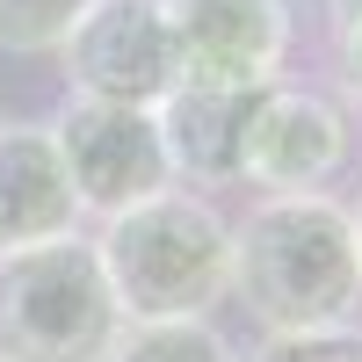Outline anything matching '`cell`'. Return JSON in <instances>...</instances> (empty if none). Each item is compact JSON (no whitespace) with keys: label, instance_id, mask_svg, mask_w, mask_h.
Here are the masks:
<instances>
[{"label":"cell","instance_id":"5bb4252c","mask_svg":"<svg viewBox=\"0 0 362 362\" xmlns=\"http://www.w3.org/2000/svg\"><path fill=\"white\" fill-rule=\"evenodd\" d=\"M348 210H355V239H362V203H348Z\"/></svg>","mask_w":362,"mask_h":362},{"label":"cell","instance_id":"4fadbf2b","mask_svg":"<svg viewBox=\"0 0 362 362\" xmlns=\"http://www.w3.org/2000/svg\"><path fill=\"white\" fill-rule=\"evenodd\" d=\"M326 37H334L341 87L362 95V0H326Z\"/></svg>","mask_w":362,"mask_h":362},{"label":"cell","instance_id":"9c48e42d","mask_svg":"<svg viewBox=\"0 0 362 362\" xmlns=\"http://www.w3.org/2000/svg\"><path fill=\"white\" fill-rule=\"evenodd\" d=\"M66 232H80V203L58 167L51 124H0V254L44 247Z\"/></svg>","mask_w":362,"mask_h":362},{"label":"cell","instance_id":"8992f818","mask_svg":"<svg viewBox=\"0 0 362 362\" xmlns=\"http://www.w3.org/2000/svg\"><path fill=\"white\" fill-rule=\"evenodd\" d=\"M174 80L268 87L290 58V0H160Z\"/></svg>","mask_w":362,"mask_h":362},{"label":"cell","instance_id":"3957f363","mask_svg":"<svg viewBox=\"0 0 362 362\" xmlns=\"http://www.w3.org/2000/svg\"><path fill=\"white\" fill-rule=\"evenodd\" d=\"M116 334L124 312L87 232L0 254V362H109Z\"/></svg>","mask_w":362,"mask_h":362},{"label":"cell","instance_id":"ba28073f","mask_svg":"<svg viewBox=\"0 0 362 362\" xmlns=\"http://www.w3.org/2000/svg\"><path fill=\"white\" fill-rule=\"evenodd\" d=\"M261 87H210V80H174L153 102V124L167 145L174 189H232L239 181V138H247Z\"/></svg>","mask_w":362,"mask_h":362},{"label":"cell","instance_id":"6da1fadb","mask_svg":"<svg viewBox=\"0 0 362 362\" xmlns=\"http://www.w3.org/2000/svg\"><path fill=\"white\" fill-rule=\"evenodd\" d=\"M232 297L261 334H326L362 312L355 210L326 189L261 196L232 225Z\"/></svg>","mask_w":362,"mask_h":362},{"label":"cell","instance_id":"7a4b0ae2","mask_svg":"<svg viewBox=\"0 0 362 362\" xmlns=\"http://www.w3.org/2000/svg\"><path fill=\"white\" fill-rule=\"evenodd\" d=\"M95 261L124 326L138 319H210L232 297V218L203 189H160L102 218Z\"/></svg>","mask_w":362,"mask_h":362},{"label":"cell","instance_id":"52a82bcc","mask_svg":"<svg viewBox=\"0 0 362 362\" xmlns=\"http://www.w3.org/2000/svg\"><path fill=\"white\" fill-rule=\"evenodd\" d=\"M66 58V87L95 102H138L153 109L174 87V44L160 22V0H95L73 37L58 44Z\"/></svg>","mask_w":362,"mask_h":362},{"label":"cell","instance_id":"8fae6325","mask_svg":"<svg viewBox=\"0 0 362 362\" xmlns=\"http://www.w3.org/2000/svg\"><path fill=\"white\" fill-rule=\"evenodd\" d=\"M95 8V0H0V51H58L73 37V22Z\"/></svg>","mask_w":362,"mask_h":362},{"label":"cell","instance_id":"5b68a950","mask_svg":"<svg viewBox=\"0 0 362 362\" xmlns=\"http://www.w3.org/2000/svg\"><path fill=\"white\" fill-rule=\"evenodd\" d=\"M341 167H348V109L326 102L319 87L268 80L239 138V181H254L261 196H305L326 189Z\"/></svg>","mask_w":362,"mask_h":362},{"label":"cell","instance_id":"7c38bea8","mask_svg":"<svg viewBox=\"0 0 362 362\" xmlns=\"http://www.w3.org/2000/svg\"><path fill=\"white\" fill-rule=\"evenodd\" d=\"M239 362H362V326H326V334H261Z\"/></svg>","mask_w":362,"mask_h":362},{"label":"cell","instance_id":"30bf717a","mask_svg":"<svg viewBox=\"0 0 362 362\" xmlns=\"http://www.w3.org/2000/svg\"><path fill=\"white\" fill-rule=\"evenodd\" d=\"M109 362H239V348L218 334V319H138L116 334Z\"/></svg>","mask_w":362,"mask_h":362},{"label":"cell","instance_id":"277c9868","mask_svg":"<svg viewBox=\"0 0 362 362\" xmlns=\"http://www.w3.org/2000/svg\"><path fill=\"white\" fill-rule=\"evenodd\" d=\"M51 145H58V167L73 181L80 218H116V210L174 189L160 124H153V109H138V102L66 95V109L51 116Z\"/></svg>","mask_w":362,"mask_h":362}]
</instances>
